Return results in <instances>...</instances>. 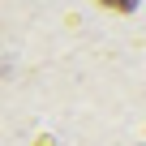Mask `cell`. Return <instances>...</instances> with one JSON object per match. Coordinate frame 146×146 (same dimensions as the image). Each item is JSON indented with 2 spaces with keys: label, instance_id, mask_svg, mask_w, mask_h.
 <instances>
[{
  "label": "cell",
  "instance_id": "obj_1",
  "mask_svg": "<svg viewBox=\"0 0 146 146\" xmlns=\"http://www.w3.org/2000/svg\"><path fill=\"white\" fill-rule=\"evenodd\" d=\"M99 5H103V9H116V13H129L137 0H99Z\"/></svg>",
  "mask_w": 146,
  "mask_h": 146
}]
</instances>
